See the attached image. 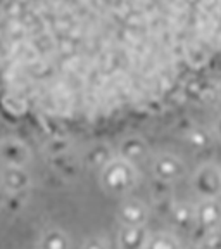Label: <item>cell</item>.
<instances>
[{
    "mask_svg": "<svg viewBox=\"0 0 221 249\" xmlns=\"http://www.w3.org/2000/svg\"><path fill=\"white\" fill-rule=\"evenodd\" d=\"M185 140L188 145L201 151V149H206L213 144L214 135L211 132H207L206 128H202V126H190L188 132L185 133Z\"/></svg>",
    "mask_w": 221,
    "mask_h": 249,
    "instance_id": "4fadbf2b",
    "label": "cell"
},
{
    "mask_svg": "<svg viewBox=\"0 0 221 249\" xmlns=\"http://www.w3.org/2000/svg\"><path fill=\"white\" fill-rule=\"evenodd\" d=\"M0 182L9 194H23L30 189L31 175L26 166H5L0 175Z\"/></svg>",
    "mask_w": 221,
    "mask_h": 249,
    "instance_id": "52a82bcc",
    "label": "cell"
},
{
    "mask_svg": "<svg viewBox=\"0 0 221 249\" xmlns=\"http://www.w3.org/2000/svg\"><path fill=\"white\" fill-rule=\"evenodd\" d=\"M183 242L180 241V237H176L175 233L170 232H155V233H149L147 242H145V248H152V249H173V248H180Z\"/></svg>",
    "mask_w": 221,
    "mask_h": 249,
    "instance_id": "7c38bea8",
    "label": "cell"
},
{
    "mask_svg": "<svg viewBox=\"0 0 221 249\" xmlns=\"http://www.w3.org/2000/svg\"><path fill=\"white\" fill-rule=\"evenodd\" d=\"M195 225L204 232L218 230L221 225V202L216 199H201L195 204Z\"/></svg>",
    "mask_w": 221,
    "mask_h": 249,
    "instance_id": "8992f818",
    "label": "cell"
},
{
    "mask_svg": "<svg viewBox=\"0 0 221 249\" xmlns=\"http://www.w3.org/2000/svg\"><path fill=\"white\" fill-rule=\"evenodd\" d=\"M221 51V0H0V102L107 123L175 95Z\"/></svg>",
    "mask_w": 221,
    "mask_h": 249,
    "instance_id": "6da1fadb",
    "label": "cell"
},
{
    "mask_svg": "<svg viewBox=\"0 0 221 249\" xmlns=\"http://www.w3.org/2000/svg\"><path fill=\"white\" fill-rule=\"evenodd\" d=\"M218 95H220V99H221V85H220V89H218Z\"/></svg>",
    "mask_w": 221,
    "mask_h": 249,
    "instance_id": "e0dca14e",
    "label": "cell"
},
{
    "mask_svg": "<svg viewBox=\"0 0 221 249\" xmlns=\"http://www.w3.org/2000/svg\"><path fill=\"white\" fill-rule=\"evenodd\" d=\"M192 189L201 199H220L221 168L214 163L199 166L192 175Z\"/></svg>",
    "mask_w": 221,
    "mask_h": 249,
    "instance_id": "3957f363",
    "label": "cell"
},
{
    "mask_svg": "<svg viewBox=\"0 0 221 249\" xmlns=\"http://www.w3.org/2000/svg\"><path fill=\"white\" fill-rule=\"evenodd\" d=\"M171 220L175 225H178L180 229H190V227H197L195 225V206L192 204H176V206L171 208Z\"/></svg>",
    "mask_w": 221,
    "mask_h": 249,
    "instance_id": "30bf717a",
    "label": "cell"
},
{
    "mask_svg": "<svg viewBox=\"0 0 221 249\" xmlns=\"http://www.w3.org/2000/svg\"><path fill=\"white\" fill-rule=\"evenodd\" d=\"M147 154V144H145L142 139H136V137H130L121 144V156L126 158V160L133 161L142 160L144 156Z\"/></svg>",
    "mask_w": 221,
    "mask_h": 249,
    "instance_id": "5bb4252c",
    "label": "cell"
},
{
    "mask_svg": "<svg viewBox=\"0 0 221 249\" xmlns=\"http://www.w3.org/2000/svg\"><path fill=\"white\" fill-rule=\"evenodd\" d=\"M71 244H73V242H71L69 235H68L66 232L59 230V229L45 230L38 239V246H42V248H49V249L69 248Z\"/></svg>",
    "mask_w": 221,
    "mask_h": 249,
    "instance_id": "8fae6325",
    "label": "cell"
},
{
    "mask_svg": "<svg viewBox=\"0 0 221 249\" xmlns=\"http://www.w3.org/2000/svg\"><path fill=\"white\" fill-rule=\"evenodd\" d=\"M151 168L154 178L166 183H175L185 178L187 171H188L185 161L173 152H159L157 156H154Z\"/></svg>",
    "mask_w": 221,
    "mask_h": 249,
    "instance_id": "277c9868",
    "label": "cell"
},
{
    "mask_svg": "<svg viewBox=\"0 0 221 249\" xmlns=\"http://www.w3.org/2000/svg\"><path fill=\"white\" fill-rule=\"evenodd\" d=\"M213 135H214V139H218L221 142V116L216 118V121H214V124H213Z\"/></svg>",
    "mask_w": 221,
    "mask_h": 249,
    "instance_id": "2e32d148",
    "label": "cell"
},
{
    "mask_svg": "<svg viewBox=\"0 0 221 249\" xmlns=\"http://www.w3.org/2000/svg\"><path fill=\"white\" fill-rule=\"evenodd\" d=\"M140 182L135 163L126 158H113L99 171V183L109 196H124L132 192Z\"/></svg>",
    "mask_w": 221,
    "mask_h": 249,
    "instance_id": "7a4b0ae2",
    "label": "cell"
},
{
    "mask_svg": "<svg viewBox=\"0 0 221 249\" xmlns=\"http://www.w3.org/2000/svg\"><path fill=\"white\" fill-rule=\"evenodd\" d=\"M201 246H207V248H221V233H218L216 230L207 232L206 239L201 242Z\"/></svg>",
    "mask_w": 221,
    "mask_h": 249,
    "instance_id": "9a60e30c",
    "label": "cell"
},
{
    "mask_svg": "<svg viewBox=\"0 0 221 249\" xmlns=\"http://www.w3.org/2000/svg\"><path fill=\"white\" fill-rule=\"evenodd\" d=\"M31 160L30 145L16 137H5L0 140V161L4 166H26Z\"/></svg>",
    "mask_w": 221,
    "mask_h": 249,
    "instance_id": "5b68a950",
    "label": "cell"
},
{
    "mask_svg": "<svg viewBox=\"0 0 221 249\" xmlns=\"http://www.w3.org/2000/svg\"><path fill=\"white\" fill-rule=\"evenodd\" d=\"M149 233L145 225H123L118 232V246L121 248H145Z\"/></svg>",
    "mask_w": 221,
    "mask_h": 249,
    "instance_id": "9c48e42d",
    "label": "cell"
},
{
    "mask_svg": "<svg viewBox=\"0 0 221 249\" xmlns=\"http://www.w3.org/2000/svg\"><path fill=\"white\" fill-rule=\"evenodd\" d=\"M123 225H145L149 220V208L138 199H126L118 210Z\"/></svg>",
    "mask_w": 221,
    "mask_h": 249,
    "instance_id": "ba28073f",
    "label": "cell"
}]
</instances>
